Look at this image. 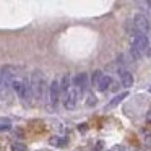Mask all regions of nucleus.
<instances>
[{
	"label": "nucleus",
	"mask_w": 151,
	"mask_h": 151,
	"mask_svg": "<svg viewBox=\"0 0 151 151\" xmlns=\"http://www.w3.org/2000/svg\"><path fill=\"white\" fill-rule=\"evenodd\" d=\"M29 89H31V96L37 101H42L47 91V83H46V76L41 70H34L33 75L29 78Z\"/></svg>",
	"instance_id": "nucleus-1"
},
{
	"label": "nucleus",
	"mask_w": 151,
	"mask_h": 151,
	"mask_svg": "<svg viewBox=\"0 0 151 151\" xmlns=\"http://www.w3.org/2000/svg\"><path fill=\"white\" fill-rule=\"evenodd\" d=\"M12 89H13L23 101H26V102L29 101V98H31L29 83H28L23 76H18V78H15L13 81H12Z\"/></svg>",
	"instance_id": "nucleus-2"
},
{
	"label": "nucleus",
	"mask_w": 151,
	"mask_h": 151,
	"mask_svg": "<svg viewBox=\"0 0 151 151\" xmlns=\"http://www.w3.org/2000/svg\"><path fill=\"white\" fill-rule=\"evenodd\" d=\"M148 47H150V41H148L146 34L135 33L133 36H132V49H133L135 52H138L140 55H143V54L148 50Z\"/></svg>",
	"instance_id": "nucleus-3"
},
{
	"label": "nucleus",
	"mask_w": 151,
	"mask_h": 151,
	"mask_svg": "<svg viewBox=\"0 0 151 151\" xmlns=\"http://www.w3.org/2000/svg\"><path fill=\"white\" fill-rule=\"evenodd\" d=\"M133 26H135V33H140V34H146L151 29L150 20L143 13H137L133 17Z\"/></svg>",
	"instance_id": "nucleus-4"
},
{
	"label": "nucleus",
	"mask_w": 151,
	"mask_h": 151,
	"mask_svg": "<svg viewBox=\"0 0 151 151\" xmlns=\"http://www.w3.org/2000/svg\"><path fill=\"white\" fill-rule=\"evenodd\" d=\"M78 98H80V93L75 88H70L67 91V94L63 96V106H65V109L73 111L76 107V104H78Z\"/></svg>",
	"instance_id": "nucleus-5"
},
{
	"label": "nucleus",
	"mask_w": 151,
	"mask_h": 151,
	"mask_svg": "<svg viewBox=\"0 0 151 151\" xmlns=\"http://www.w3.org/2000/svg\"><path fill=\"white\" fill-rule=\"evenodd\" d=\"M59 96H60V86L59 83L54 80L49 86H47V99H49V104L52 107H55L57 102H59Z\"/></svg>",
	"instance_id": "nucleus-6"
},
{
	"label": "nucleus",
	"mask_w": 151,
	"mask_h": 151,
	"mask_svg": "<svg viewBox=\"0 0 151 151\" xmlns=\"http://www.w3.org/2000/svg\"><path fill=\"white\" fill-rule=\"evenodd\" d=\"M73 85H75V89L78 93H83L86 89V86H88V75H86V73H78V75H75Z\"/></svg>",
	"instance_id": "nucleus-7"
},
{
	"label": "nucleus",
	"mask_w": 151,
	"mask_h": 151,
	"mask_svg": "<svg viewBox=\"0 0 151 151\" xmlns=\"http://www.w3.org/2000/svg\"><path fill=\"white\" fill-rule=\"evenodd\" d=\"M119 76H120V83L124 88H130L133 85V75H132L128 70H120L119 72Z\"/></svg>",
	"instance_id": "nucleus-8"
},
{
	"label": "nucleus",
	"mask_w": 151,
	"mask_h": 151,
	"mask_svg": "<svg viewBox=\"0 0 151 151\" xmlns=\"http://www.w3.org/2000/svg\"><path fill=\"white\" fill-rule=\"evenodd\" d=\"M111 85H112V78L109 75H104L102 73V76L99 78V81L96 83V88H98V91H107L109 88H111Z\"/></svg>",
	"instance_id": "nucleus-9"
},
{
	"label": "nucleus",
	"mask_w": 151,
	"mask_h": 151,
	"mask_svg": "<svg viewBox=\"0 0 151 151\" xmlns=\"http://www.w3.org/2000/svg\"><path fill=\"white\" fill-rule=\"evenodd\" d=\"M127 96H128V93H127V91H125V93H120V94H117V96H115V98L112 99L111 102H109L107 106H106V109H112V107H115V106H119V104H120V102L124 101L125 98H127Z\"/></svg>",
	"instance_id": "nucleus-10"
},
{
	"label": "nucleus",
	"mask_w": 151,
	"mask_h": 151,
	"mask_svg": "<svg viewBox=\"0 0 151 151\" xmlns=\"http://www.w3.org/2000/svg\"><path fill=\"white\" fill-rule=\"evenodd\" d=\"M12 128V120L7 117H0V132H7Z\"/></svg>",
	"instance_id": "nucleus-11"
},
{
	"label": "nucleus",
	"mask_w": 151,
	"mask_h": 151,
	"mask_svg": "<svg viewBox=\"0 0 151 151\" xmlns=\"http://www.w3.org/2000/svg\"><path fill=\"white\" fill-rule=\"evenodd\" d=\"M70 88H72V86H70V76H68V75H63L62 83H60V91L67 94V91H68Z\"/></svg>",
	"instance_id": "nucleus-12"
},
{
	"label": "nucleus",
	"mask_w": 151,
	"mask_h": 151,
	"mask_svg": "<svg viewBox=\"0 0 151 151\" xmlns=\"http://www.w3.org/2000/svg\"><path fill=\"white\" fill-rule=\"evenodd\" d=\"M12 151H28V148L24 146V143L15 141V143H12Z\"/></svg>",
	"instance_id": "nucleus-13"
},
{
	"label": "nucleus",
	"mask_w": 151,
	"mask_h": 151,
	"mask_svg": "<svg viewBox=\"0 0 151 151\" xmlns=\"http://www.w3.org/2000/svg\"><path fill=\"white\" fill-rule=\"evenodd\" d=\"M101 76H102V72H99V70L93 73V85H94V86H96V83L99 81V78H101Z\"/></svg>",
	"instance_id": "nucleus-14"
},
{
	"label": "nucleus",
	"mask_w": 151,
	"mask_h": 151,
	"mask_svg": "<svg viewBox=\"0 0 151 151\" xmlns=\"http://www.w3.org/2000/svg\"><path fill=\"white\" fill-rule=\"evenodd\" d=\"M88 106H94L96 104V96L94 94H88V101H86Z\"/></svg>",
	"instance_id": "nucleus-15"
},
{
	"label": "nucleus",
	"mask_w": 151,
	"mask_h": 151,
	"mask_svg": "<svg viewBox=\"0 0 151 151\" xmlns=\"http://www.w3.org/2000/svg\"><path fill=\"white\" fill-rule=\"evenodd\" d=\"M145 145H146V146H151V135L150 133L145 135Z\"/></svg>",
	"instance_id": "nucleus-16"
},
{
	"label": "nucleus",
	"mask_w": 151,
	"mask_h": 151,
	"mask_svg": "<svg viewBox=\"0 0 151 151\" xmlns=\"http://www.w3.org/2000/svg\"><path fill=\"white\" fill-rule=\"evenodd\" d=\"M146 55H148V57H150V59H151V46L148 47V50H146Z\"/></svg>",
	"instance_id": "nucleus-17"
},
{
	"label": "nucleus",
	"mask_w": 151,
	"mask_h": 151,
	"mask_svg": "<svg viewBox=\"0 0 151 151\" xmlns=\"http://www.w3.org/2000/svg\"><path fill=\"white\" fill-rule=\"evenodd\" d=\"M148 122H151V112L148 114Z\"/></svg>",
	"instance_id": "nucleus-18"
},
{
	"label": "nucleus",
	"mask_w": 151,
	"mask_h": 151,
	"mask_svg": "<svg viewBox=\"0 0 151 151\" xmlns=\"http://www.w3.org/2000/svg\"><path fill=\"white\" fill-rule=\"evenodd\" d=\"M150 89H151V88H150Z\"/></svg>",
	"instance_id": "nucleus-19"
}]
</instances>
